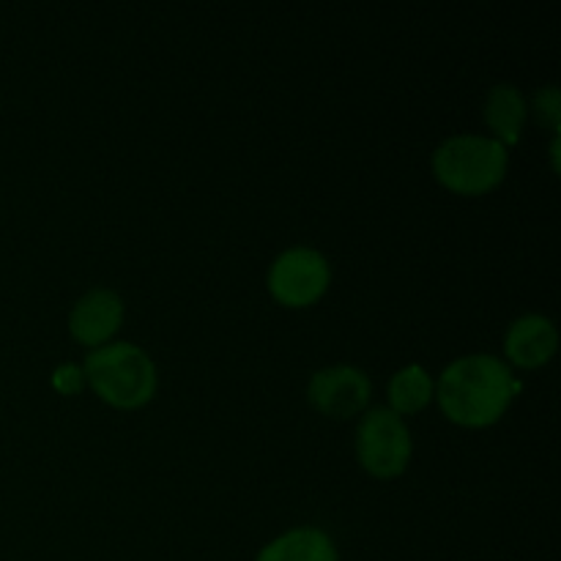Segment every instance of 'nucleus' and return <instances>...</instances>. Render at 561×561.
<instances>
[{
	"instance_id": "nucleus-2",
	"label": "nucleus",
	"mask_w": 561,
	"mask_h": 561,
	"mask_svg": "<svg viewBox=\"0 0 561 561\" xmlns=\"http://www.w3.org/2000/svg\"><path fill=\"white\" fill-rule=\"evenodd\" d=\"M82 376L104 403L115 409H140L157 392V367L142 348L113 343L85 356Z\"/></svg>"
},
{
	"instance_id": "nucleus-9",
	"label": "nucleus",
	"mask_w": 561,
	"mask_h": 561,
	"mask_svg": "<svg viewBox=\"0 0 561 561\" xmlns=\"http://www.w3.org/2000/svg\"><path fill=\"white\" fill-rule=\"evenodd\" d=\"M526 107L524 93L515 85H493L485 96V124L493 131V140L502 142L504 148L515 146L524 131Z\"/></svg>"
},
{
	"instance_id": "nucleus-12",
	"label": "nucleus",
	"mask_w": 561,
	"mask_h": 561,
	"mask_svg": "<svg viewBox=\"0 0 561 561\" xmlns=\"http://www.w3.org/2000/svg\"><path fill=\"white\" fill-rule=\"evenodd\" d=\"M531 110H535V118L540 121L546 129L559 131L561 126V96H559V88L557 85H548L540 88L535 93V102H531Z\"/></svg>"
},
{
	"instance_id": "nucleus-13",
	"label": "nucleus",
	"mask_w": 561,
	"mask_h": 561,
	"mask_svg": "<svg viewBox=\"0 0 561 561\" xmlns=\"http://www.w3.org/2000/svg\"><path fill=\"white\" fill-rule=\"evenodd\" d=\"M82 381H85V376H82V370L77 365L58 367V370H55V376H53V383L58 387V392H64V394L80 392Z\"/></svg>"
},
{
	"instance_id": "nucleus-5",
	"label": "nucleus",
	"mask_w": 561,
	"mask_h": 561,
	"mask_svg": "<svg viewBox=\"0 0 561 561\" xmlns=\"http://www.w3.org/2000/svg\"><path fill=\"white\" fill-rule=\"evenodd\" d=\"M268 294L283 307H310L332 283L327 257L310 247L285 250L268 268Z\"/></svg>"
},
{
	"instance_id": "nucleus-8",
	"label": "nucleus",
	"mask_w": 561,
	"mask_h": 561,
	"mask_svg": "<svg viewBox=\"0 0 561 561\" xmlns=\"http://www.w3.org/2000/svg\"><path fill=\"white\" fill-rule=\"evenodd\" d=\"M559 334L553 327L551 318L546 316H524L518 321H513V327L507 329V337H504V351H507V359L513 365L524 367V370H537L546 362H551V356L557 354Z\"/></svg>"
},
{
	"instance_id": "nucleus-3",
	"label": "nucleus",
	"mask_w": 561,
	"mask_h": 561,
	"mask_svg": "<svg viewBox=\"0 0 561 561\" xmlns=\"http://www.w3.org/2000/svg\"><path fill=\"white\" fill-rule=\"evenodd\" d=\"M507 148L493 137L455 135L433 153V173L455 195H485L507 175Z\"/></svg>"
},
{
	"instance_id": "nucleus-4",
	"label": "nucleus",
	"mask_w": 561,
	"mask_h": 561,
	"mask_svg": "<svg viewBox=\"0 0 561 561\" xmlns=\"http://www.w3.org/2000/svg\"><path fill=\"white\" fill-rule=\"evenodd\" d=\"M411 433L405 422L389 409L367 411L356 431V458L367 474L392 480L403 474L411 460Z\"/></svg>"
},
{
	"instance_id": "nucleus-10",
	"label": "nucleus",
	"mask_w": 561,
	"mask_h": 561,
	"mask_svg": "<svg viewBox=\"0 0 561 561\" xmlns=\"http://www.w3.org/2000/svg\"><path fill=\"white\" fill-rule=\"evenodd\" d=\"M255 561H340L332 537L321 529H290L268 542Z\"/></svg>"
},
{
	"instance_id": "nucleus-7",
	"label": "nucleus",
	"mask_w": 561,
	"mask_h": 561,
	"mask_svg": "<svg viewBox=\"0 0 561 561\" xmlns=\"http://www.w3.org/2000/svg\"><path fill=\"white\" fill-rule=\"evenodd\" d=\"M124 323V301L115 290L96 288L88 290L77 305L71 307L69 332L77 343L88 348H102Z\"/></svg>"
},
{
	"instance_id": "nucleus-11",
	"label": "nucleus",
	"mask_w": 561,
	"mask_h": 561,
	"mask_svg": "<svg viewBox=\"0 0 561 561\" xmlns=\"http://www.w3.org/2000/svg\"><path fill=\"white\" fill-rule=\"evenodd\" d=\"M433 398V381L425 373V367L409 365L398 370L389 381V403L394 414H416L425 409Z\"/></svg>"
},
{
	"instance_id": "nucleus-6",
	"label": "nucleus",
	"mask_w": 561,
	"mask_h": 561,
	"mask_svg": "<svg viewBox=\"0 0 561 561\" xmlns=\"http://www.w3.org/2000/svg\"><path fill=\"white\" fill-rule=\"evenodd\" d=\"M370 378L359 367L351 365L318 370L307 387V400H310L312 409L323 416H332V420H348V416L365 411V405L370 403Z\"/></svg>"
},
{
	"instance_id": "nucleus-14",
	"label": "nucleus",
	"mask_w": 561,
	"mask_h": 561,
	"mask_svg": "<svg viewBox=\"0 0 561 561\" xmlns=\"http://www.w3.org/2000/svg\"><path fill=\"white\" fill-rule=\"evenodd\" d=\"M551 159H553V170H559V137H553V146H551Z\"/></svg>"
},
{
	"instance_id": "nucleus-1",
	"label": "nucleus",
	"mask_w": 561,
	"mask_h": 561,
	"mask_svg": "<svg viewBox=\"0 0 561 561\" xmlns=\"http://www.w3.org/2000/svg\"><path fill=\"white\" fill-rule=\"evenodd\" d=\"M520 383L502 359L491 354L463 356L444 367L436 398L444 416L463 427H488L504 416Z\"/></svg>"
}]
</instances>
